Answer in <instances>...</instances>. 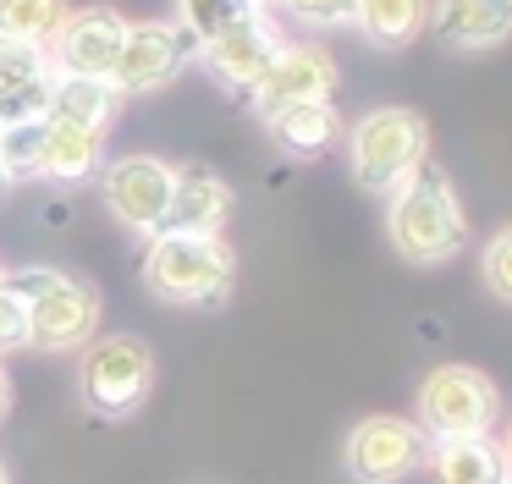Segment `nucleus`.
<instances>
[{
    "label": "nucleus",
    "mask_w": 512,
    "mask_h": 484,
    "mask_svg": "<svg viewBox=\"0 0 512 484\" xmlns=\"http://www.w3.org/2000/svg\"><path fill=\"white\" fill-rule=\"evenodd\" d=\"M386 242L408 264H446L468 242V215L452 176L424 160L402 187L386 193Z\"/></svg>",
    "instance_id": "nucleus-1"
},
{
    "label": "nucleus",
    "mask_w": 512,
    "mask_h": 484,
    "mask_svg": "<svg viewBox=\"0 0 512 484\" xmlns=\"http://www.w3.org/2000/svg\"><path fill=\"white\" fill-rule=\"evenodd\" d=\"M6 286L28 308V347L72 352L83 341H94V330H100L105 303L83 275L56 270V264H23V270H6Z\"/></svg>",
    "instance_id": "nucleus-2"
},
{
    "label": "nucleus",
    "mask_w": 512,
    "mask_h": 484,
    "mask_svg": "<svg viewBox=\"0 0 512 484\" xmlns=\"http://www.w3.org/2000/svg\"><path fill=\"white\" fill-rule=\"evenodd\" d=\"M144 281L155 297L182 308H221L237 281V253L199 231H155L144 253Z\"/></svg>",
    "instance_id": "nucleus-3"
},
{
    "label": "nucleus",
    "mask_w": 512,
    "mask_h": 484,
    "mask_svg": "<svg viewBox=\"0 0 512 484\" xmlns=\"http://www.w3.org/2000/svg\"><path fill=\"white\" fill-rule=\"evenodd\" d=\"M430 160V121L413 105H375L347 132V165L364 193L386 198Z\"/></svg>",
    "instance_id": "nucleus-4"
},
{
    "label": "nucleus",
    "mask_w": 512,
    "mask_h": 484,
    "mask_svg": "<svg viewBox=\"0 0 512 484\" xmlns=\"http://www.w3.org/2000/svg\"><path fill=\"white\" fill-rule=\"evenodd\" d=\"M155 391V352L138 336H100L83 341L78 363V396L94 418L105 424H127Z\"/></svg>",
    "instance_id": "nucleus-5"
},
{
    "label": "nucleus",
    "mask_w": 512,
    "mask_h": 484,
    "mask_svg": "<svg viewBox=\"0 0 512 484\" xmlns=\"http://www.w3.org/2000/svg\"><path fill=\"white\" fill-rule=\"evenodd\" d=\"M501 413V391L485 369L474 363H441V369L424 374L419 385V418L413 424L441 435H490Z\"/></svg>",
    "instance_id": "nucleus-6"
},
{
    "label": "nucleus",
    "mask_w": 512,
    "mask_h": 484,
    "mask_svg": "<svg viewBox=\"0 0 512 484\" xmlns=\"http://www.w3.org/2000/svg\"><path fill=\"white\" fill-rule=\"evenodd\" d=\"M276 50H281L276 28H270V17H265V11H254V6L232 11V17L215 22L210 33H199V44H193L199 66L221 88H232V94H254V83L270 72Z\"/></svg>",
    "instance_id": "nucleus-7"
},
{
    "label": "nucleus",
    "mask_w": 512,
    "mask_h": 484,
    "mask_svg": "<svg viewBox=\"0 0 512 484\" xmlns=\"http://www.w3.org/2000/svg\"><path fill=\"white\" fill-rule=\"evenodd\" d=\"M171 182H177V165L160 160V154H122V160L100 165L105 209H111L116 226H127L133 237H155V231H166Z\"/></svg>",
    "instance_id": "nucleus-8"
},
{
    "label": "nucleus",
    "mask_w": 512,
    "mask_h": 484,
    "mask_svg": "<svg viewBox=\"0 0 512 484\" xmlns=\"http://www.w3.org/2000/svg\"><path fill=\"white\" fill-rule=\"evenodd\" d=\"M424 462V429L397 413H369L347 429L342 468L353 484H402Z\"/></svg>",
    "instance_id": "nucleus-9"
},
{
    "label": "nucleus",
    "mask_w": 512,
    "mask_h": 484,
    "mask_svg": "<svg viewBox=\"0 0 512 484\" xmlns=\"http://www.w3.org/2000/svg\"><path fill=\"white\" fill-rule=\"evenodd\" d=\"M188 61H193V33L182 22H166V17L127 22L122 55L111 66V83L122 94H155V88L177 83V72Z\"/></svg>",
    "instance_id": "nucleus-10"
},
{
    "label": "nucleus",
    "mask_w": 512,
    "mask_h": 484,
    "mask_svg": "<svg viewBox=\"0 0 512 484\" xmlns=\"http://www.w3.org/2000/svg\"><path fill=\"white\" fill-rule=\"evenodd\" d=\"M122 33H127V17L111 6L67 11V22L50 39V66L72 77H111L116 55H122Z\"/></svg>",
    "instance_id": "nucleus-11"
},
{
    "label": "nucleus",
    "mask_w": 512,
    "mask_h": 484,
    "mask_svg": "<svg viewBox=\"0 0 512 484\" xmlns=\"http://www.w3.org/2000/svg\"><path fill=\"white\" fill-rule=\"evenodd\" d=\"M336 83H342V72H336V61L320 50V44H281L276 61H270V72L254 83V110L259 116H270V110L281 105H298V99H331Z\"/></svg>",
    "instance_id": "nucleus-12"
},
{
    "label": "nucleus",
    "mask_w": 512,
    "mask_h": 484,
    "mask_svg": "<svg viewBox=\"0 0 512 484\" xmlns=\"http://www.w3.org/2000/svg\"><path fill=\"white\" fill-rule=\"evenodd\" d=\"M50 88H56V66L45 44L0 39V121L50 116Z\"/></svg>",
    "instance_id": "nucleus-13"
},
{
    "label": "nucleus",
    "mask_w": 512,
    "mask_h": 484,
    "mask_svg": "<svg viewBox=\"0 0 512 484\" xmlns=\"http://www.w3.org/2000/svg\"><path fill=\"white\" fill-rule=\"evenodd\" d=\"M430 28L446 50H496L512 39V0H435L430 6Z\"/></svg>",
    "instance_id": "nucleus-14"
},
{
    "label": "nucleus",
    "mask_w": 512,
    "mask_h": 484,
    "mask_svg": "<svg viewBox=\"0 0 512 484\" xmlns=\"http://www.w3.org/2000/svg\"><path fill=\"white\" fill-rule=\"evenodd\" d=\"M232 182L210 165H182L171 182V209H166V231H199V237H221L226 215H232Z\"/></svg>",
    "instance_id": "nucleus-15"
},
{
    "label": "nucleus",
    "mask_w": 512,
    "mask_h": 484,
    "mask_svg": "<svg viewBox=\"0 0 512 484\" xmlns=\"http://www.w3.org/2000/svg\"><path fill=\"white\" fill-rule=\"evenodd\" d=\"M100 165H105V132L45 116V154H39V176H45V182L78 187V182H89V176H100Z\"/></svg>",
    "instance_id": "nucleus-16"
},
{
    "label": "nucleus",
    "mask_w": 512,
    "mask_h": 484,
    "mask_svg": "<svg viewBox=\"0 0 512 484\" xmlns=\"http://www.w3.org/2000/svg\"><path fill=\"white\" fill-rule=\"evenodd\" d=\"M435 484H507V462L490 435H441L424 446Z\"/></svg>",
    "instance_id": "nucleus-17"
},
{
    "label": "nucleus",
    "mask_w": 512,
    "mask_h": 484,
    "mask_svg": "<svg viewBox=\"0 0 512 484\" xmlns=\"http://www.w3.org/2000/svg\"><path fill=\"white\" fill-rule=\"evenodd\" d=\"M270 138L292 154V160H314L331 143H342V116H336L331 99H298V105H281L265 116Z\"/></svg>",
    "instance_id": "nucleus-18"
},
{
    "label": "nucleus",
    "mask_w": 512,
    "mask_h": 484,
    "mask_svg": "<svg viewBox=\"0 0 512 484\" xmlns=\"http://www.w3.org/2000/svg\"><path fill=\"white\" fill-rule=\"evenodd\" d=\"M122 88L111 77H72V72H56V88H50V116L61 121H78V127H94V132H111V121L122 116Z\"/></svg>",
    "instance_id": "nucleus-19"
},
{
    "label": "nucleus",
    "mask_w": 512,
    "mask_h": 484,
    "mask_svg": "<svg viewBox=\"0 0 512 484\" xmlns=\"http://www.w3.org/2000/svg\"><path fill=\"white\" fill-rule=\"evenodd\" d=\"M353 28L364 33L375 50H408V44L430 28V0H358Z\"/></svg>",
    "instance_id": "nucleus-20"
},
{
    "label": "nucleus",
    "mask_w": 512,
    "mask_h": 484,
    "mask_svg": "<svg viewBox=\"0 0 512 484\" xmlns=\"http://www.w3.org/2000/svg\"><path fill=\"white\" fill-rule=\"evenodd\" d=\"M67 11H72L67 0H0V39H28L50 50Z\"/></svg>",
    "instance_id": "nucleus-21"
},
{
    "label": "nucleus",
    "mask_w": 512,
    "mask_h": 484,
    "mask_svg": "<svg viewBox=\"0 0 512 484\" xmlns=\"http://www.w3.org/2000/svg\"><path fill=\"white\" fill-rule=\"evenodd\" d=\"M39 154H45V116L0 121V165H6V182H39Z\"/></svg>",
    "instance_id": "nucleus-22"
},
{
    "label": "nucleus",
    "mask_w": 512,
    "mask_h": 484,
    "mask_svg": "<svg viewBox=\"0 0 512 484\" xmlns=\"http://www.w3.org/2000/svg\"><path fill=\"white\" fill-rule=\"evenodd\" d=\"M479 275H485L496 303H512V226L490 231L485 253H479Z\"/></svg>",
    "instance_id": "nucleus-23"
},
{
    "label": "nucleus",
    "mask_w": 512,
    "mask_h": 484,
    "mask_svg": "<svg viewBox=\"0 0 512 484\" xmlns=\"http://www.w3.org/2000/svg\"><path fill=\"white\" fill-rule=\"evenodd\" d=\"M303 28H353L358 0H281Z\"/></svg>",
    "instance_id": "nucleus-24"
},
{
    "label": "nucleus",
    "mask_w": 512,
    "mask_h": 484,
    "mask_svg": "<svg viewBox=\"0 0 512 484\" xmlns=\"http://www.w3.org/2000/svg\"><path fill=\"white\" fill-rule=\"evenodd\" d=\"M28 347V308L12 286H0V352H23Z\"/></svg>",
    "instance_id": "nucleus-25"
},
{
    "label": "nucleus",
    "mask_w": 512,
    "mask_h": 484,
    "mask_svg": "<svg viewBox=\"0 0 512 484\" xmlns=\"http://www.w3.org/2000/svg\"><path fill=\"white\" fill-rule=\"evenodd\" d=\"M248 0H182V28L193 33V44H199V33H210L215 22H226L232 11H243Z\"/></svg>",
    "instance_id": "nucleus-26"
},
{
    "label": "nucleus",
    "mask_w": 512,
    "mask_h": 484,
    "mask_svg": "<svg viewBox=\"0 0 512 484\" xmlns=\"http://www.w3.org/2000/svg\"><path fill=\"white\" fill-rule=\"evenodd\" d=\"M12 413V380H6V363H0V418Z\"/></svg>",
    "instance_id": "nucleus-27"
},
{
    "label": "nucleus",
    "mask_w": 512,
    "mask_h": 484,
    "mask_svg": "<svg viewBox=\"0 0 512 484\" xmlns=\"http://www.w3.org/2000/svg\"><path fill=\"white\" fill-rule=\"evenodd\" d=\"M501 462H507V479H512V424H507V435H501Z\"/></svg>",
    "instance_id": "nucleus-28"
},
{
    "label": "nucleus",
    "mask_w": 512,
    "mask_h": 484,
    "mask_svg": "<svg viewBox=\"0 0 512 484\" xmlns=\"http://www.w3.org/2000/svg\"><path fill=\"white\" fill-rule=\"evenodd\" d=\"M248 6H254V11H276L281 0H248Z\"/></svg>",
    "instance_id": "nucleus-29"
},
{
    "label": "nucleus",
    "mask_w": 512,
    "mask_h": 484,
    "mask_svg": "<svg viewBox=\"0 0 512 484\" xmlns=\"http://www.w3.org/2000/svg\"><path fill=\"white\" fill-rule=\"evenodd\" d=\"M0 484H12V473H6V462H0Z\"/></svg>",
    "instance_id": "nucleus-30"
},
{
    "label": "nucleus",
    "mask_w": 512,
    "mask_h": 484,
    "mask_svg": "<svg viewBox=\"0 0 512 484\" xmlns=\"http://www.w3.org/2000/svg\"><path fill=\"white\" fill-rule=\"evenodd\" d=\"M0 187H6V165H0Z\"/></svg>",
    "instance_id": "nucleus-31"
},
{
    "label": "nucleus",
    "mask_w": 512,
    "mask_h": 484,
    "mask_svg": "<svg viewBox=\"0 0 512 484\" xmlns=\"http://www.w3.org/2000/svg\"><path fill=\"white\" fill-rule=\"evenodd\" d=\"M0 286H6V270H0Z\"/></svg>",
    "instance_id": "nucleus-32"
},
{
    "label": "nucleus",
    "mask_w": 512,
    "mask_h": 484,
    "mask_svg": "<svg viewBox=\"0 0 512 484\" xmlns=\"http://www.w3.org/2000/svg\"><path fill=\"white\" fill-rule=\"evenodd\" d=\"M507 484H512V479H507Z\"/></svg>",
    "instance_id": "nucleus-33"
}]
</instances>
